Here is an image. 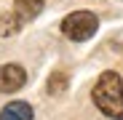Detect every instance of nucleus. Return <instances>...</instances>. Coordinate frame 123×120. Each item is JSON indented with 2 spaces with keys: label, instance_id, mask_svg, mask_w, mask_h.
<instances>
[{
  "label": "nucleus",
  "instance_id": "4",
  "mask_svg": "<svg viewBox=\"0 0 123 120\" xmlns=\"http://www.w3.org/2000/svg\"><path fill=\"white\" fill-rule=\"evenodd\" d=\"M43 6H46V0H16L13 3V13L22 19V24H24V22H32V19L43 11Z\"/></svg>",
  "mask_w": 123,
  "mask_h": 120
},
{
  "label": "nucleus",
  "instance_id": "2",
  "mask_svg": "<svg viewBox=\"0 0 123 120\" xmlns=\"http://www.w3.org/2000/svg\"><path fill=\"white\" fill-rule=\"evenodd\" d=\"M99 29V19L91 13V11H75L70 16H64V22H62V32L64 37L75 40V43H83V40L94 37Z\"/></svg>",
  "mask_w": 123,
  "mask_h": 120
},
{
  "label": "nucleus",
  "instance_id": "7",
  "mask_svg": "<svg viewBox=\"0 0 123 120\" xmlns=\"http://www.w3.org/2000/svg\"><path fill=\"white\" fill-rule=\"evenodd\" d=\"M64 88H67V75H64V72H54V75L48 77V93H51V96H59Z\"/></svg>",
  "mask_w": 123,
  "mask_h": 120
},
{
  "label": "nucleus",
  "instance_id": "5",
  "mask_svg": "<svg viewBox=\"0 0 123 120\" xmlns=\"http://www.w3.org/2000/svg\"><path fill=\"white\" fill-rule=\"evenodd\" d=\"M0 120H32V107L27 102H11L0 109Z\"/></svg>",
  "mask_w": 123,
  "mask_h": 120
},
{
  "label": "nucleus",
  "instance_id": "6",
  "mask_svg": "<svg viewBox=\"0 0 123 120\" xmlns=\"http://www.w3.org/2000/svg\"><path fill=\"white\" fill-rule=\"evenodd\" d=\"M19 29H22V19H19L13 11L0 16V37H11V35H16Z\"/></svg>",
  "mask_w": 123,
  "mask_h": 120
},
{
  "label": "nucleus",
  "instance_id": "3",
  "mask_svg": "<svg viewBox=\"0 0 123 120\" xmlns=\"http://www.w3.org/2000/svg\"><path fill=\"white\" fill-rule=\"evenodd\" d=\"M27 83V72L19 64H3L0 67V93H13Z\"/></svg>",
  "mask_w": 123,
  "mask_h": 120
},
{
  "label": "nucleus",
  "instance_id": "1",
  "mask_svg": "<svg viewBox=\"0 0 123 120\" xmlns=\"http://www.w3.org/2000/svg\"><path fill=\"white\" fill-rule=\"evenodd\" d=\"M94 104L112 120H123V80L118 72H102L94 86Z\"/></svg>",
  "mask_w": 123,
  "mask_h": 120
}]
</instances>
